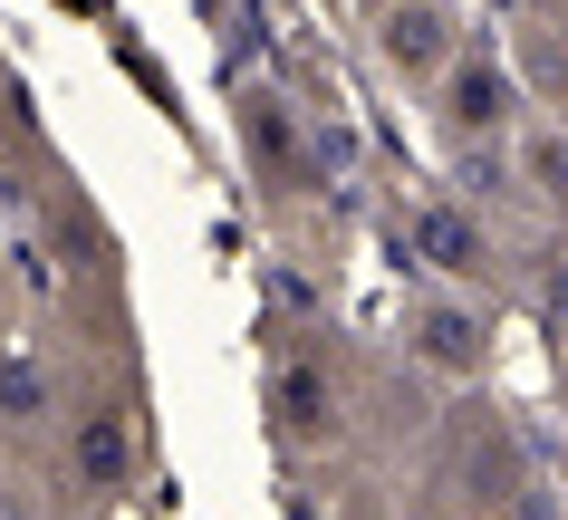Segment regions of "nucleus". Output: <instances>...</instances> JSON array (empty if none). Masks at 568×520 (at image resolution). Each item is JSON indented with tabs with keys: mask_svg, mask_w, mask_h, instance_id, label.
Here are the masks:
<instances>
[{
	"mask_svg": "<svg viewBox=\"0 0 568 520\" xmlns=\"http://www.w3.org/2000/svg\"><path fill=\"white\" fill-rule=\"evenodd\" d=\"M444 135L453 145H510L520 135V78L491 49H463L444 68Z\"/></svg>",
	"mask_w": 568,
	"mask_h": 520,
	"instance_id": "nucleus-1",
	"label": "nucleus"
},
{
	"mask_svg": "<svg viewBox=\"0 0 568 520\" xmlns=\"http://www.w3.org/2000/svg\"><path fill=\"white\" fill-rule=\"evenodd\" d=\"M405 251H415L444 289L491 279V232H481V213H473V203H453V193H434V203H415V213H405Z\"/></svg>",
	"mask_w": 568,
	"mask_h": 520,
	"instance_id": "nucleus-2",
	"label": "nucleus"
},
{
	"mask_svg": "<svg viewBox=\"0 0 568 520\" xmlns=\"http://www.w3.org/2000/svg\"><path fill=\"white\" fill-rule=\"evenodd\" d=\"M405 347H415L434 376H481V357H491V318H481L463 289H434V299L405 308Z\"/></svg>",
	"mask_w": 568,
	"mask_h": 520,
	"instance_id": "nucleus-3",
	"label": "nucleus"
},
{
	"mask_svg": "<svg viewBox=\"0 0 568 520\" xmlns=\"http://www.w3.org/2000/svg\"><path fill=\"white\" fill-rule=\"evenodd\" d=\"M376 49H386V68L395 78H434L444 88V68L463 59V39H453V10L444 0H386V20H376Z\"/></svg>",
	"mask_w": 568,
	"mask_h": 520,
	"instance_id": "nucleus-4",
	"label": "nucleus"
},
{
	"mask_svg": "<svg viewBox=\"0 0 568 520\" xmlns=\"http://www.w3.org/2000/svg\"><path fill=\"white\" fill-rule=\"evenodd\" d=\"M135 462H145V434H135L125 405H88V415L68 425V472H78L88 491H125Z\"/></svg>",
	"mask_w": 568,
	"mask_h": 520,
	"instance_id": "nucleus-5",
	"label": "nucleus"
},
{
	"mask_svg": "<svg viewBox=\"0 0 568 520\" xmlns=\"http://www.w3.org/2000/svg\"><path fill=\"white\" fill-rule=\"evenodd\" d=\"M270 425H280V443H328L337 434V376L318 357H290L270 376Z\"/></svg>",
	"mask_w": 568,
	"mask_h": 520,
	"instance_id": "nucleus-6",
	"label": "nucleus"
},
{
	"mask_svg": "<svg viewBox=\"0 0 568 520\" xmlns=\"http://www.w3.org/2000/svg\"><path fill=\"white\" fill-rule=\"evenodd\" d=\"M510 154H520V184H530L539 213H568V135L559 125H520Z\"/></svg>",
	"mask_w": 568,
	"mask_h": 520,
	"instance_id": "nucleus-7",
	"label": "nucleus"
},
{
	"mask_svg": "<svg viewBox=\"0 0 568 520\" xmlns=\"http://www.w3.org/2000/svg\"><path fill=\"white\" fill-rule=\"evenodd\" d=\"M241 145L261 154L270 174H300V125H290V106H280L270 88H251V96H241Z\"/></svg>",
	"mask_w": 568,
	"mask_h": 520,
	"instance_id": "nucleus-8",
	"label": "nucleus"
},
{
	"mask_svg": "<svg viewBox=\"0 0 568 520\" xmlns=\"http://www.w3.org/2000/svg\"><path fill=\"white\" fill-rule=\"evenodd\" d=\"M39 415H49V367L30 347H10L0 357V425H39Z\"/></svg>",
	"mask_w": 568,
	"mask_h": 520,
	"instance_id": "nucleus-9",
	"label": "nucleus"
}]
</instances>
